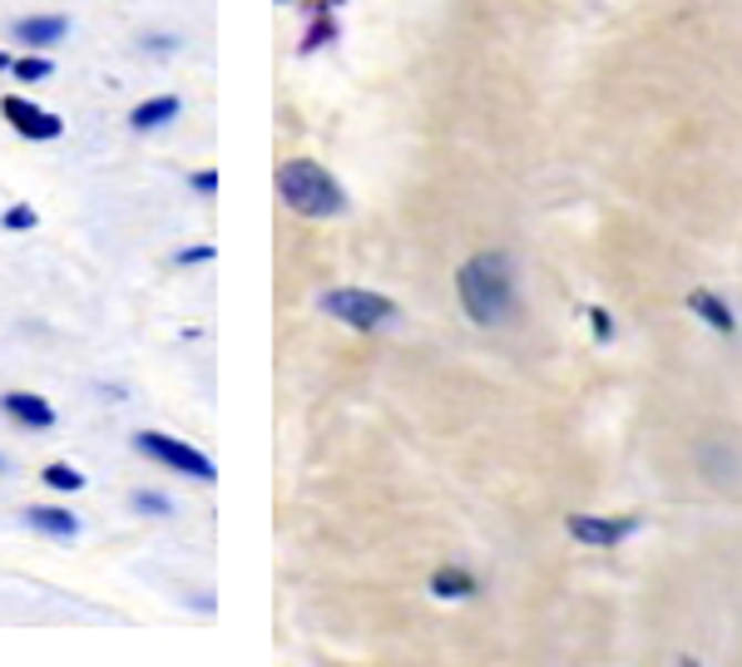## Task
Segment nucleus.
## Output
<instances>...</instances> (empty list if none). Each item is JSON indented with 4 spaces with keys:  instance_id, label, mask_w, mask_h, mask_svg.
Returning a JSON list of instances; mask_svg holds the SVG:
<instances>
[{
    "instance_id": "1",
    "label": "nucleus",
    "mask_w": 742,
    "mask_h": 667,
    "mask_svg": "<svg viewBox=\"0 0 742 667\" xmlns=\"http://www.w3.org/2000/svg\"><path fill=\"white\" fill-rule=\"evenodd\" d=\"M455 296L475 326H505L515 316V262L505 252H475L455 272Z\"/></svg>"
},
{
    "instance_id": "2",
    "label": "nucleus",
    "mask_w": 742,
    "mask_h": 667,
    "mask_svg": "<svg viewBox=\"0 0 742 667\" xmlns=\"http://www.w3.org/2000/svg\"><path fill=\"white\" fill-rule=\"evenodd\" d=\"M278 198L297 218H337L347 213V194L322 164L312 158H288L278 168Z\"/></svg>"
},
{
    "instance_id": "3",
    "label": "nucleus",
    "mask_w": 742,
    "mask_h": 667,
    "mask_svg": "<svg viewBox=\"0 0 742 667\" xmlns=\"http://www.w3.org/2000/svg\"><path fill=\"white\" fill-rule=\"evenodd\" d=\"M317 306L327 316H337V322L357 326V332H381V326L396 322V302L381 292H367V288H332V292H322Z\"/></svg>"
},
{
    "instance_id": "4",
    "label": "nucleus",
    "mask_w": 742,
    "mask_h": 667,
    "mask_svg": "<svg viewBox=\"0 0 742 667\" xmlns=\"http://www.w3.org/2000/svg\"><path fill=\"white\" fill-rule=\"evenodd\" d=\"M134 450L148 455L154 465H164V470L194 475V480H204V484L218 480L214 460H208L204 450H194V445H184V440H174V436H158V430H140V436H134Z\"/></svg>"
},
{
    "instance_id": "5",
    "label": "nucleus",
    "mask_w": 742,
    "mask_h": 667,
    "mask_svg": "<svg viewBox=\"0 0 742 667\" xmlns=\"http://www.w3.org/2000/svg\"><path fill=\"white\" fill-rule=\"evenodd\" d=\"M0 114H6V124L20 134V139L30 144H55L60 134H65V119H60L55 110H40V104H30L25 94H10V100H0Z\"/></svg>"
},
{
    "instance_id": "6",
    "label": "nucleus",
    "mask_w": 742,
    "mask_h": 667,
    "mask_svg": "<svg viewBox=\"0 0 742 667\" xmlns=\"http://www.w3.org/2000/svg\"><path fill=\"white\" fill-rule=\"evenodd\" d=\"M0 416L16 420V426H25V430L55 426V406H50L45 396H35V390H6V396H0Z\"/></svg>"
},
{
    "instance_id": "7",
    "label": "nucleus",
    "mask_w": 742,
    "mask_h": 667,
    "mask_svg": "<svg viewBox=\"0 0 742 667\" xmlns=\"http://www.w3.org/2000/svg\"><path fill=\"white\" fill-rule=\"evenodd\" d=\"M633 519H594V514H569V534L579 539V544H589V549H614V544H624V539L633 534Z\"/></svg>"
},
{
    "instance_id": "8",
    "label": "nucleus",
    "mask_w": 742,
    "mask_h": 667,
    "mask_svg": "<svg viewBox=\"0 0 742 667\" xmlns=\"http://www.w3.org/2000/svg\"><path fill=\"white\" fill-rule=\"evenodd\" d=\"M65 35H70L65 15H25V20H16V40H20V45H30V50H50V45H60Z\"/></svg>"
},
{
    "instance_id": "9",
    "label": "nucleus",
    "mask_w": 742,
    "mask_h": 667,
    "mask_svg": "<svg viewBox=\"0 0 742 667\" xmlns=\"http://www.w3.org/2000/svg\"><path fill=\"white\" fill-rule=\"evenodd\" d=\"M178 114H184V100H178V94H154V100H144L140 110L130 114V124L140 134H154V129H168Z\"/></svg>"
},
{
    "instance_id": "10",
    "label": "nucleus",
    "mask_w": 742,
    "mask_h": 667,
    "mask_svg": "<svg viewBox=\"0 0 742 667\" xmlns=\"http://www.w3.org/2000/svg\"><path fill=\"white\" fill-rule=\"evenodd\" d=\"M25 524L35 529V534H50V539H74V534H80V519H74L65 504H30Z\"/></svg>"
},
{
    "instance_id": "11",
    "label": "nucleus",
    "mask_w": 742,
    "mask_h": 667,
    "mask_svg": "<svg viewBox=\"0 0 742 667\" xmlns=\"http://www.w3.org/2000/svg\"><path fill=\"white\" fill-rule=\"evenodd\" d=\"M688 306H693V312L703 316V322L713 326V332H723V336H733V332H738V316L728 312V302H723L718 292H703V288L688 292Z\"/></svg>"
},
{
    "instance_id": "12",
    "label": "nucleus",
    "mask_w": 742,
    "mask_h": 667,
    "mask_svg": "<svg viewBox=\"0 0 742 667\" xmlns=\"http://www.w3.org/2000/svg\"><path fill=\"white\" fill-rule=\"evenodd\" d=\"M431 593H436V598H471L475 579L465 574V569H441V574H431Z\"/></svg>"
},
{
    "instance_id": "13",
    "label": "nucleus",
    "mask_w": 742,
    "mask_h": 667,
    "mask_svg": "<svg viewBox=\"0 0 742 667\" xmlns=\"http://www.w3.org/2000/svg\"><path fill=\"white\" fill-rule=\"evenodd\" d=\"M10 74H16V80H25V84H40V80H50V74H55V65L45 60V50H30V55H20L16 65H10Z\"/></svg>"
},
{
    "instance_id": "14",
    "label": "nucleus",
    "mask_w": 742,
    "mask_h": 667,
    "mask_svg": "<svg viewBox=\"0 0 742 667\" xmlns=\"http://www.w3.org/2000/svg\"><path fill=\"white\" fill-rule=\"evenodd\" d=\"M40 480L50 484V490H60V494H80L84 490V475L74 470V465H45V475Z\"/></svg>"
},
{
    "instance_id": "15",
    "label": "nucleus",
    "mask_w": 742,
    "mask_h": 667,
    "mask_svg": "<svg viewBox=\"0 0 742 667\" xmlns=\"http://www.w3.org/2000/svg\"><path fill=\"white\" fill-rule=\"evenodd\" d=\"M134 510L164 519V514H174V504H168V494H158V490H134Z\"/></svg>"
},
{
    "instance_id": "16",
    "label": "nucleus",
    "mask_w": 742,
    "mask_h": 667,
    "mask_svg": "<svg viewBox=\"0 0 742 667\" xmlns=\"http://www.w3.org/2000/svg\"><path fill=\"white\" fill-rule=\"evenodd\" d=\"M0 228H6V232H30V228H35V208H30V204H10L6 218H0Z\"/></svg>"
},
{
    "instance_id": "17",
    "label": "nucleus",
    "mask_w": 742,
    "mask_h": 667,
    "mask_svg": "<svg viewBox=\"0 0 742 667\" xmlns=\"http://www.w3.org/2000/svg\"><path fill=\"white\" fill-rule=\"evenodd\" d=\"M218 258V248H214V242H198V248H184V252H178V268H194V262H214Z\"/></svg>"
},
{
    "instance_id": "18",
    "label": "nucleus",
    "mask_w": 742,
    "mask_h": 667,
    "mask_svg": "<svg viewBox=\"0 0 742 667\" xmlns=\"http://www.w3.org/2000/svg\"><path fill=\"white\" fill-rule=\"evenodd\" d=\"M188 188H194V194H204V198H214L218 194V174H214V168H204V174L188 178Z\"/></svg>"
},
{
    "instance_id": "19",
    "label": "nucleus",
    "mask_w": 742,
    "mask_h": 667,
    "mask_svg": "<svg viewBox=\"0 0 742 667\" xmlns=\"http://www.w3.org/2000/svg\"><path fill=\"white\" fill-rule=\"evenodd\" d=\"M144 50H154V55H174L178 40L174 35H144Z\"/></svg>"
},
{
    "instance_id": "20",
    "label": "nucleus",
    "mask_w": 742,
    "mask_h": 667,
    "mask_svg": "<svg viewBox=\"0 0 742 667\" xmlns=\"http://www.w3.org/2000/svg\"><path fill=\"white\" fill-rule=\"evenodd\" d=\"M585 312H589V322H594V336H599V342H609V332H614V326H609V316H604L599 306H585Z\"/></svg>"
},
{
    "instance_id": "21",
    "label": "nucleus",
    "mask_w": 742,
    "mask_h": 667,
    "mask_svg": "<svg viewBox=\"0 0 742 667\" xmlns=\"http://www.w3.org/2000/svg\"><path fill=\"white\" fill-rule=\"evenodd\" d=\"M10 65H16V60H10V55H6V50H0V70H10Z\"/></svg>"
},
{
    "instance_id": "22",
    "label": "nucleus",
    "mask_w": 742,
    "mask_h": 667,
    "mask_svg": "<svg viewBox=\"0 0 742 667\" xmlns=\"http://www.w3.org/2000/svg\"><path fill=\"white\" fill-rule=\"evenodd\" d=\"M278 6H292V0H278Z\"/></svg>"
},
{
    "instance_id": "23",
    "label": "nucleus",
    "mask_w": 742,
    "mask_h": 667,
    "mask_svg": "<svg viewBox=\"0 0 742 667\" xmlns=\"http://www.w3.org/2000/svg\"><path fill=\"white\" fill-rule=\"evenodd\" d=\"M0 470H6V460H0Z\"/></svg>"
}]
</instances>
